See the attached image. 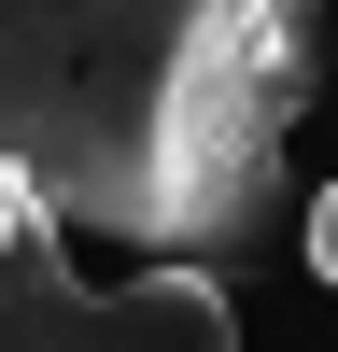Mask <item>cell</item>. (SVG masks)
<instances>
[{
    "instance_id": "6da1fadb",
    "label": "cell",
    "mask_w": 338,
    "mask_h": 352,
    "mask_svg": "<svg viewBox=\"0 0 338 352\" xmlns=\"http://www.w3.org/2000/svg\"><path fill=\"white\" fill-rule=\"evenodd\" d=\"M324 0H0V169L56 226L225 268L268 240Z\"/></svg>"
},
{
    "instance_id": "7a4b0ae2",
    "label": "cell",
    "mask_w": 338,
    "mask_h": 352,
    "mask_svg": "<svg viewBox=\"0 0 338 352\" xmlns=\"http://www.w3.org/2000/svg\"><path fill=\"white\" fill-rule=\"evenodd\" d=\"M0 352H240L212 268H141V282H71V226L28 169H0Z\"/></svg>"
},
{
    "instance_id": "3957f363",
    "label": "cell",
    "mask_w": 338,
    "mask_h": 352,
    "mask_svg": "<svg viewBox=\"0 0 338 352\" xmlns=\"http://www.w3.org/2000/svg\"><path fill=\"white\" fill-rule=\"evenodd\" d=\"M310 282H338V184L310 197Z\"/></svg>"
}]
</instances>
